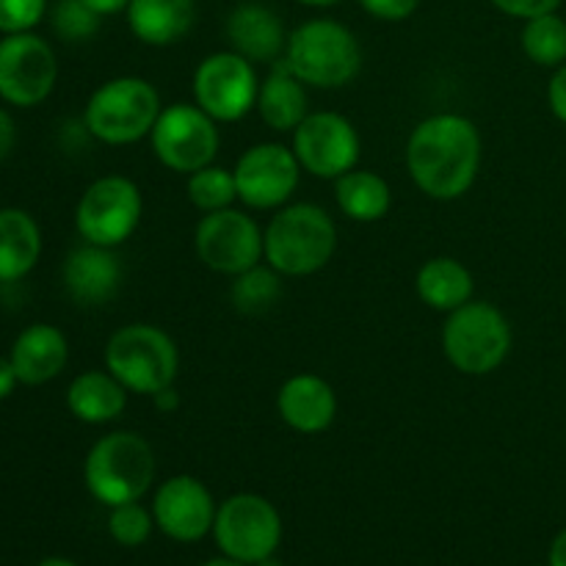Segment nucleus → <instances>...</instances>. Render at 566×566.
I'll return each instance as SVG.
<instances>
[{
	"label": "nucleus",
	"mask_w": 566,
	"mask_h": 566,
	"mask_svg": "<svg viewBox=\"0 0 566 566\" xmlns=\"http://www.w3.org/2000/svg\"><path fill=\"white\" fill-rule=\"evenodd\" d=\"M481 155V133L468 116L434 114L420 122L409 136L407 169L426 197L451 202L473 188Z\"/></svg>",
	"instance_id": "nucleus-1"
},
{
	"label": "nucleus",
	"mask_w": 566,
	"mask_h": 566,
	"mask_svg": "<svg viewBox=\"0 0 566 566\" xmlns=\"http://www.w3.org/2000/svg\"><path fill=\"white\" fill-rule=\"evenodd\" d=\"M263 247L265 263L282 276H310L335 254L337 227L321 205H285L265 227Z\"/></svg>",
	"instance_id": "nucleus-2"
},
{
	"label": "nucleus",
	"mask_w": 566,
	"mask_h": 566,
	"mask_svg": "<svg viewBox=\"0 0 566 566\" xmlns=\"http://www.w3.org/2000/svg\"><path fill=\"white\" fill-rule=\"evenodd\" d=\"M83 481L94 501L108 509L142 501L155 481L153 446L136 431L99 437L83 462Z\"/></svg>",
	"instance_id": "nucleus-3"
},
{
	"label": "nucleus",
	"mask_w": 566,
	"mask_h": 566,
	"mask_svg": "<svg viewBox=\"0 0 566 566\" xmlns=\"http://www.w3.org/2000/svg\"><path fill=\"white\" fill-rule=\"evenodd\" d=\"M285 64L315 88H340L359 75L363 50L357 36L335 20H310L287 36Z\"/></svg>",
	"instance_id": "nucleus-4"
},
{
	"label": "nucleus",
	"mask_w": 566,
	"mask_h": 566,
	"mask_svg": "<svg viewBox=\"0 0 566 566\" xmlns=\"http://www.w3.org/2000/svg\"><path fill=\"white\" fill-rule=\"evenodd\" d=\"M160 111V94L153 83L136 75H122L94 88L83 111V122L97 142L125 147L153 133Z\"/></svg>",
	"instance_id": "nucleus-5"
},
{
	"label": "nucleus",
	"mask_w": 566,
	"mask_h": 566,
	"mask_svg": "<svg viewBox=\"0 0 566 566\" xmlns=\"http://www.w3.org/2000/svg\"><path fill=\"white\" fill-rule=\"evenodd\" d=\"M105 368L136 396H155L175 385L180 352L169 332L153 324L116 329L105 343Z\"/></svg>",
	"instance_id": "nucleus-6"
},
{
	"label": "nucleus",
	"mask_w": 566,
	"mask_h": 566,
	"mask_svg": "<svg viewBox=\"0 0 566 566\" xmlns=\"http://www.w3.org/2000/svg\"><path fill=\"white\" fill-rule=\"evenodd\" d=\"M442 352L448 363L468 376H486L506 363L512 352L509 318L490 302L462 304L448 313L442 326Z\"/></svg>",
	"instance_id": "nucleus-7"
},
{
	"label": "nucleus",
	"mask_w": 566,
	"mask_h": 566,
	"mask_svg": "<svg viewBox=\"0 0 566 566\" xmlns=\"http://www.w3.org/2000/svg\"><path fill=\"white\" fill-rule=\"evenodd\" d=\"M213 539L227 558L258 566L274 558L282 542V517L271 501L241 492L227 497L216 512Z\"/></svg>",
	"instance_id": "nucleus-8"
},
{
	"label": "nucleus",
	"mask_w": 566,
	"mask_h": 566,
	"mask_svg": "<svg viewBox=\"0 0 566 566\" xmlns=\"http://www.w3.org/2000/svg\"><path fill=\"white\" fill-rule=\"evenodd\" d=\"M142 210L144 199L136 182L130 177L108 175L94 180L77 199L75 227L86 243L116 249L136 232Z\"/></svg>",
	"instance_id": "nucleus-9"
},
{
	"label": "nucleus",
	"mask_w": 566,
	"mask_h": 566,
	"mask_svg": "<svg viewBox=\"0 0 566 566\" xmlns=\"http://www.w3.org/2000/svg\"><path fill=\"white\" fill-rule=\"evenodd\" d=\"M153 153L166 169L193 175L216 160L221 147L219 127L213 116L205 114L197 103H177L160 111L153 133Z\"/></svg>",
	"instance_id": "nucleus-10"
},
{
	"label": "nucleus",
	"mask_w": 566,
	"mask_h": 566,
	"mask_svg": "<svg viewBox=\"0 0 566 566\" xmlns=\"http://www.w3.org/2000/svg\"><path fill=\"white\" fill-rule=\"evenodd\" d=\"M193 249L210 271L227 276L243 274L265 258L263 230L252 216L235 208L205 213L193 232Z\"/></svg>",
	"instance_id": "nucleus-11"
},
{
	"label": "nucleus",
	"mask_w": 566,
	"mask_h": 566,
	"mask_svg": "<svg viewBox=\"0 0 566 566\" xmlns=\"http://www.w3.org/2000/svg\"><path fill=\"white\" fill-rule=\"evenodd\" d=\"M260 77L235 50L213 53L193 72V99L216 122H238L258 105Z\"/></svg>",
	"instance_id": "nucleus-12"
},
{
	"label": "nucleus",
	"mask_w": 566,
	"mask_h": 566,
	"mask_svg": "<svg viewBox=\"0 0 566 566\" xmlns=\"http://www.w3.org/2000/svg\"><path fill=\"white\" fill-rule=\"evenodd\" d=\"M59 77L53 48L36 33H6L0 39V99L33 108L50 97Z\"/></svg>",
	"instance_id": "nucleus-13"
},
{
	"label": "nucleus",
	"mask_w": 566,
	"mask_h": 566,
	"mask_svg": "<svg viewBox=\"0 0 566 566\" xmlns=\"http://www.w3.org/2000/svg\"><path fill=\"white\" fill-rule=\"evenodd\" d=\"M238 199L252 210L285 208L287 199L296 193L302 164H298L293 147L265 142L254 144L238 158L235 169Z\"/></svg>",
	"instance_id": "nucleus-14"
},
{
	"label": "nucleus",
	"mask_w": 566,
	"mask_h": 566,
	"mask_svg": "<svg viewBox=\"0 0 566 566\" xmlns=\"http://www.w3.org/2000/svg\"><path fill=\"white\" fill-rule=\"evenodd\" d=\"M293 153L307 175L337 180L357 169L359 133L335 111H315L293 130Z\"/></svg>",
	"instance_id": "nucleus-15"
},
{
	"label": "nucleus",
	"mask_w": 566,
	"mask_h": 566,
	"mask_svg": "<svg viewBox=\"0 0 566 566\" xmlns=\"http://www.w3.org/2000/svg\"><path fill=\"white\" fill-rule=\"evenodd\" d=\"M213 495L208 486L193 475H175L164 481L153 497L155 525L175 542H199L213 534L216 523Z\"/></svg>",
	"instance_id": "nucleus-16"
},
{
	"label": "nucleus",
	"mask_w": 566,
	"mask_h": 566,
	"mask_svg": "<svg viewBox=\"0 0 566 566\" xmlns=\"http://www.w3.org/2000/svg\"><path fill=\"white\" fill-rule=\"evenodd\" d=\"M276 412L298 434H321L335 423L337 396L321 376L296 374L276 392Z\"/></svg>",
	"instance_id": "nucleus-17"
},
{
	"label": "nucleus",
	"mask_w": 566,
	"mask_h": 566,
	"mask_svg": "<svg viewBox=\"0 0 566 566\" xmlns=\"http://www.w3.org/2000/svg\"><path fill=\"white\" fill-rule=\"evenodd\" d=\"M232 50L252 64H276L285 55L287 33L280 14L263 3H241L227 20Z\"/></svg>",
	"instance_id": "nucleus-18"
},
{
	"label": "nucleus",
	"mask_w": 566,
	"mask_h": 566,
	"mask_svg": "<svg viewBox=\"0 0 566 566\" xmlns=\"http://www.w3.org/2000/svg\"><path fill=\"white\" fill-rule=\"evenodd\" d=\"M122 265L114 249L86 247L75 249L64 263V287L83 307H99L108 304L119 293Z\"/></svg>",
	"instance_id": "nucleus-19"
},
{
	"label": "nucleus",
	"mask_w": 566,
	"mask_h": 566,
	"mask_svg": "<svg viewBox=\"0 0 566 566\" xmlns=\"http://www.w3.org/2000/svg\"><path fill=\"white\" fill-rule=\"evenodd\" d=\"M11 365L17 370L20 385H44L55 379L66 368L70 359V343L64 332L50 324H33L14 340L9 354Z\"/></svg>",
	"instance_id": "nucleus-20"
},
{
	"label": "nucleus",
	"mask_w": 566,
	"mask_h": 566,
	"mask_svg": "<svg viewBox=\"0 0 566 566\" xmlns=\"http://www.w3.org/2000/svg\"><path fill=\"white\" fill-rule=\"evenodd\" d=\"M258 114L271 130L293 133L310 116V94L307 83L293 75L285 59L271 64V72L260 83Z\"/></svg>",
	"instance_id": "nucleus-21"
},
{
	"label": "nucleus",
	"mask_w": 566,
	"mask_h": 566,
	"mask_svg": "<svg viewBox=\"0 0 566 566\" xmlns=\"http://www.w3.org/2000/svg\"><path fill=\"white\" fill-rule=\"evenodd\" d=\"M127 25L153 48L180 42L197 22V3L193 0H130L127 6Z\"/></svg>",
	"instance_id": "nucleus-22"
},
{
	"label": "nucleus",
	"mask_w": 566,
	"mask_h": 566,
	"mask_svg": "<svg viewBox=\"0 0 566 566\" xmlns=\"http://www.w3.org/2000/svg\"><path fill=\"white\" fill-rule=\"evenodd\" d=\"M66 407L81 423L105 426L125 412L127 387L108 368L86 370L72 379L66 390Z\"/></svg>",
	"instance_id": "nucleus-23"
},
{
	"label": "nucleus",
	"mask_w": 566,
	"mask_h": 566,
	"mask_svg": "<svg viewBox=\"0 0 566 566\" xmlns=\"http://www.w3.org/2000/svg\"><path fill=\"white\" fill-rule=\"evenodd\" d=\"M42 254V230L20 208L0 210V282H17L31 274Z\"/></svg>",
	"instance_id": "nucleus-24"
},
{
	"label": "nucleus",
	"mask_w": 566,
	"mask_h": 566,
	"mask_svg": "<svg viewBox=\"0 0 566 566\" xmlns=\"http://www.w3.org/2000/svg\"><path fill=\"white\" fill-rule=\"evenodd\" d=\"M418 296L440 313H453L473 298V274L453 258H431L420 265Z\"/></svg>",
	"instance_id": "nucleus-25"
},
{
	"label": "nucleus",
	"mask_w": 566,
	"mask_h": 566,
	"mask_svg": "<svg viewBox=\"0 0 566 566\" xmlns=\"http://www.w3.org/2000/svg\"><path fill=\"white\" fill-rule=\"evenodd\" d=\"M335 199L343 216L352 221H379L390 213L392 191L387 180L376 171L352 169L335 180Z\"/></svg>",
	"instance_id": "nucleus-26"
},
{
	"label": "nucleus",
	"mask_w": 566,
	"mask_h": 566,
	"mask_svg": "<svg viewBox=\"0 0 566 566\" xmlns=\"http://www.w3.org/2000/svg\"><path fill=\"white\" fill-rule=\"evenodd\" d=\"M520 44L534 64L562 66L566 61V20H562L556 11L525 20Z\"/></svg>",
	"instance_id": "nucleus-27"
},
{
	"label": "nucleus",
	"mask_w": 566,
	"mask_h": 566,
	"mask_svg": "<svg viewBox=\"0 0 566 566\" xmlns=\"http://www.w3.org/2000/svg\"><path fill=\"white\" fill-rule=\"evenodd\" d=\"M282 296V274L271 265H254L235 276L230 287V298L238 313L260 315L269 313Z\"/></svg>",
	"instance_id": "nucleus-28"
},
{
	"label": "nucleus",
	"mask_w": 566,
	"mask_h": 566,
	"mask_svg": "<svg viewBox=\"0 0 566 566\" xmlns=\"http://www.w3.org/2000/svg\"><path fill=\"white\" fill-rule=\"evenodd\" d=\"M188 202L193 208H199L202 213H213V210L232 208V202L238 199V186L235 175L224 166H205V169L188 175Z\"/></svg>",
	"instance_id": "nucleus-29"
},
{
	"label": "nucleus",
	"mask_w": 566,
	"mask_h": 566,
	"mask_svg": "<svg viewBox=\"0 0 566 566\" xmlns=\"http://www.w3.org/2000/svg\"><path fill=\"white\" fill-rule=\"evenodd\" d=\"M53 31L59 33L64 42H86L99 31V20L103 17L97 11L88 9L83 0H59L53 6Z\"/></svg>",
	"instance_id": "nucleus-30"
},
{
	"label": "nucleus",
	"mask_w": 566,
	"mask_h": 566,
	"mask_svg": "<svg viewBox=\"0 0 566 566\" xmlns=\"http://www.w3.org/2000/svg\"><path fill=\"white\" fill-rule=\"evenodd\" d=\"M153 512H147L138 501L114 506L108 514V534L114 536V542H119L122 547L144 545V542L149 539V534H153Z\"/></svg>",
	"instance_id": "nucleus-31"
},
{
	"label": "nucleus",
	"mask_w": 566,
	"mask_h": 566,
	"mask_svg": "<svg viewBox=\"0 0 566 566\" xmlns=\"http://www.w3.org/2000/svg\"><path fill=\"white\" fill-rule=\"evenodd\" d=\"M48 0H0V33H25L42 22Z\"/></svg>",
	"instance_id": "nucleus-32"
},
{
	"label": "nucleus",
	"mask_w": 566,
	"mask_h": 566,
	"mask_svg": "<svg viewBox=\"0 0 566 566\" xmlns=\"http://www.w3.org/2000/svg\"><path fill=\"white\" fill-rule=\"evenodd\" d=\"M359 6L376 20L401 22L418 11L420 0H359Z\"/></svg>",
	"instance_id": "nucleus-33"
},
{
	"label": "nucleus",
	"mask_w": 566,
	"mask_h": 566,
	"mask_svg": "<svg viewBox=\"0 0 566 566\" xmlns=\"http://www.w3.org/2000/svg\"><path fill=\"white\" fill-rule=\"evenodd\" d=\"M492 6L501 9L503 14L517 17V20H534V17L556 11L562 0H492Z\"/></svg>",
	"instance_id": "nucleus-34"
},
{
	"label": "nucleus",
	"mask_w": 566,
	"mask_h": 566,
	"mask_svg": "<svg viewBox=\"0 0 566 566\" xmlns=\"http://www.w3.org/2000/svg\"><path fill=\"white\" fill-rule=\"evenodd\" d=\"M547 103H551L553 116L566 125V64L556 70V75L551 77V86H547Z\"/></svg>",
	"instance_id": "nucleus-35"
},
{
	"label": "nucleus",
	"mask_w": 566,
	"mask_h": 566,
	"mask_svg": "<svg viewBox=\"0 0 566 566\" xmlns=\"http://www.w3.org/2000/svg\"><path fill=\"white\" fill-rule=\"evenodd\" d=\"M14 138H17L14 119L9 116V111L0 108V160L11 153V147H14Z\"/></svg>",
	"instance_id": "nucleus-36"
},
{
	"label": "nucleus",
	"mask_w": 566,
	"mask_h": 566,
	"mask_svg": "<svg viewBox=\"0 0 566 566\" xmlns=\"http://www.w3.org/2000/svg\"><path fill=\"white\" fill-rule=\"evenodd\" d=\"M17 385H20V379H17L14 365H11L9 357H0V401H3V398H9L11 392H14Z\"/></svg>",
	"instance_id": "nucleus-37"
},
{
	"label": "nucleus",
	"mask_w": 566,
	"mask_h": 566,
	"mask_svg": "<svg viewBox=\"0 0 566 566\" xmlns=\"http://www.w3.org/2000/svg\"><path fill=\"white\" fill-rule=\"evenodd\" d=\"M92 11H97L99 17H108V14H119V11H127L130 0H83Z\"/></svg>",
	"instance_id": "nucleus-38"
},
{
	"label": "nucleus",
	"mask_w": 566,
	"mask_h": 566,
	"mask_svg": "<svg viewBox=\"0 0 566 566\" xmlns=\"http://www.w3.org/2000/svg\"><path fill=\"white\" fill-rule=\"evenodd\" d=\"M153 401H155V407H158V412H175V409L180 407V396L175 392V385L166 387V390H160V392H155Z\"/></svg>",
	"instance_id": "nucleus-39"
},
{
	"label": "nucleus",
	"mask_w": 566,
	"mask_h": 566,
	"mask_svg": "<svg viewBox=\"0 0 566 566\" xmlns=\"http://www.w3.org/2000/svg\"><path fill=\"white\" fill-rule=\"evenodd\" d=\"M547 564H551V566H566V528L556 536V539H553Z\"/></svg>",
	"instance_id": "nucleus-40"
},
{
	"label": "nucleus",
	"mask_w": 566,
	"mask_h": 566,
	"mask_svg": "<svg viewBox=\"0 0 566 566\" xmlns=\"http://www.w3.org/2000/svg\"><path fill=\"white\" fill-rule=\"evenodd\" d=\"M205 566H249V564H241V562H235V558H213V562H208Z\"/></svg>",
	"instance_id": "nucleus-41"
},
{
	"label": "nucleus",
	"mask_w": 566,
	"mask_h": 566,
	"mask_svg": "<svg viewBox=\"0 0 566 566\" xmlns=\"http://www.w3.org/2000/svg\"><path fill=\"white\" fill-rule=\"evenodd\" d=\"M304 6H315V9H324V6H335L337 0H298Z\"/></svg>",
	"instance_id": "nucleus-42"
},
{
	"label": "nucleus",
	"mask_w": 566,
	"mask_h": 566,
	"mask_svg": "<svg viewBox=\"0 0 566 566\" xmlns=\"http://www.w3.org/2000/svg\"><path fill=\"white\" fill-rule=\"evenodd\" d=\"M39 566H77V564L66 562V558H48V562H42Z\"/></svg>",
	"instance_id": "nucleus-43"
}]
</instances>
